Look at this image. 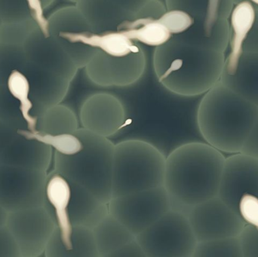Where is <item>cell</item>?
Instances as JSON below:
<instances>
[{
  "instance_id": "cell-21",
  "label": "cell",
  "mask_w": 258,
  "mask_h": 257,
  "mask_svg": "<svg viewBox=\"0 0 258 257\" xmlns=\"http://www.w3.org/2000/svg\"><path fill=\"white\" fill-rule=\"evenodd\" d=\"M255 16V10L251 3L248 1L239 3L232 12L231 26L233 35L231 51L227 60V72L229 76H234L237 73L244 42L254 26Z\"/></svg>"
},
{
  "instance_id": "cell-34",
  "label": "cell",
  "mask_w": 258,
  "mask_h": 257,
  "mask_svg": "<svg viewBox=\"0 0 258 257\" xmlns=\"http://www.w3.org/2000/svg\"><path fill=\"white\" fill-rule=\"evenodd\" d=\"M238 211L245 223L258 232V197L250 193L243 195L239 200Z\"/></svg>"
},
{
  "instance_id": "cell-15",
  "label": "cell",
  "mask_w": 258,
  "mask_h": 257,
  "mask_svg": "<svg viewBox=\"0 0 258 257\" xmlns=\"http://www.w3.org/2000/svg\"><path fill=\"white\" fill-rule=\"evenodd\" d=\"M250 193L258 197V159L242 152L226 158L218 197L236 212L239 200Z\"/></svg>"
},
{
  "instance_id": "cell-12",
  "label": "cell",
  "mask_w": 258,
  "mask_h": 257,
  "mask_svg": "<svg viewBox=\"0 0 258 257\" xmlns=\"http://www.w3.org/2000/svg\"><path fill=\"white\" fill-rule=\"evenodd\" d=\"M186 216L197 241L239 236L246 225L218 196L194 205Z\"/></svg>"
},
{
  "instance_id": "cell-41",
  "label": "cell",
  "mask_w": 258,
  "mask_h": 257,
  "mask_svg": "<svg viewBox=\"0 0 258 257\" xmlns=\"http://www.w3.org/2000/svg\"><path fill=\"white\" fill-rule=\"evenodd\" d=\"M8 212L0 205V226L6 225L7 220Z\"/></svg>"
},
{
  "instance_id": "cell-13",
  "label": "cell",
  "mask_w": 258,
  "mask_h": 257,
  "mask_svg": "<svg viewBox=\"0 0 258 257\" xmlns=\"http://www.w3.org/2000/svg\"><path fill=\"white\" fill-rule=\"evenodd\" d=\"M146 56L142 48L125 56H111L98 50L85 68L89 79L103 87H126L142 77Z\"/></svg>"
},
{
  "instance_id": "cell-43",
  "label": "cell",
  "mask_w": 258,
  "mask_h": 257,
  "mask_svg": "<svg viewBox=\"0 0 258 257\" xmlns=\"http://www.w3.org/2000/svg\"><path fill=\"white\" fill-rule=\"evenodd\" d=\"M69 1L73 2V3H77L79 1H80V0H69Z\"/></svg>"
},
{
  "instance_id": "cell-22",
  "label": "cell",
  "mask_w": 258,
  "mask_h": 257,
  "mask_svg": "<svg viewBox=\"0 0 258 257\" xmlns=\"http://www.w3.org/2000/svg\"><path fill=\"white\" fill-rule=\"evenodd\" d=\"M99 257H110L136 238L120 221L108 214L92 229Z\"/></svg>"
},
{
  "instance_id": "cell-8",
  "label": "cell",
  "mask_w": 258,
  "mask_h": 257,
  "mask_svg": "<svg viewBox=\"0 0 258 257\" xmlns=\"http://www.w3.org/2000/svg\"><path fill=\"white\" fill-rule=\"evenodd\" d=\"M48 33L83 68L98 51V33L92 30L77 6L61 8L48 18Z\"/></svg>"
},
{
  "instance_id": "cell-40",
  "label": "cell",
  "mask_w": 258,
  "mask_h": 257,
  "mask_svg": "<svg viewBox=\"0 0 258 257\" xmlns=\"http://www.w3.org/2000/svg\"><path fill=\"white\" fill-rule=\"evenodd\" d=\"M122 9L135 14L149 0H110Z\"/></svg>"
},
{
  "instance_id": "cell-5",
  "label": "cell",
  "mask_w": 258,
  "mask_h": 257,
  "mask_svg": "<svg viewBox=\"0 0 258 257\" xmlns=\"http://www.w3.org/2000/svg\"><path fill=\"white\" fill-rule=\"evenodd\" d=\"M166 157L145 140L130 139L115 144L112 198L164 185Z\"/></svg>"
},
{
  "instance_id": "cell-20",
  "label": "cell",
  "mask_w": 258,
  "mask_h": 257,
  "mask_svg": "<svg viewBox=\"0 0 258 257\" xmlns=\"http://www.w3.org/2000/svg\"><path fill=\"white\" fill-rule=\"evenodd\" d=\"M76 6L92 30L98 34L119 31L124 24L135 17V14L110 0H80Z\"/></svg>"
},
{
  "instance_id": "cell-30",
  "label": "cell",
  "mask_w": 258,
  "mask_h": 257,
  "mask_svg": "<svg viewBox=\"0 0 258 257\" xmlns=\"http://www.w3.org/2000/svg\"><path fill=\"white\" fill-rule=\"evenodd\" d=\"M0 121L18 129H28L19 102L12 96L6 84H0Z\"/></svg>"
},
{
  "instance_id": "cell-27",
  "label": "cell",
  "mask_w": 258,
  "mask_h": 257,
  "mask_svg": "<svg viewBox=\"0 0 258 257\" xmlns=\"http://www.w3.org/2000/svg\"><path fill=\"white\" fill-rule=\"evenodd\" d=\"M192 257H243L239 236L198 241Z\"/></svg>"
},
{
  "instance_id": "cell-18",
  "label": "cell",
  "mask_w": 258,
  "mask_h": 257,
  "mask_svg": "<svg viewBox=\"0 0 258 257\" xmlns=\"http://www.w3.org/2000/svg\"><path fill=\"white\" fill-rule=\"evenodd\" d=\"M46 257H99L93 230L81 225L56 226L46 248Z\"/></svg>"
},
{
  "instance_id": "cell-39",
  "label": "cell",
  "mask_w": 258,
  "mask_h": 257,
  "mask_svg": "<svg viewBox=\"0 0 258 257\" xmlns=\"http://www.w3.org/2000/svg\"><path fill=\"white\" fill-rule=\"evenodd\" d=\"M110 257H146L136 238L115 251Z\"/></svg>"
},
{
  "instance_id": "cell-28",
  "label": "cell",
  "mask_w": 258,
  "mask_h": 257,
  "mask_svg": "<svg viewBox=\"0 0 258 257\" xmlns=\"http://www.w3.org/2000/svg\"><path fill=\"white\" fill-rule=\"evenodd\" d=\"M97 47L100 51L111 56H125L141 48L138 42L120 31L98 33Z\"/></svg>"
},
{
  "instance_id": "cell-24",
  "label": "cell",
  "mask_w": 258,
  "mask_h": 257,
  "mask_svg": "<svg viewBox=\"0 0 258 257\" xmlns=\"http://www.w3.org/2000/svg\"><path fill=\"white\" fill-rule=\"evenodd\" d=\"M12 96L19 102L21 113L27 123L29 131H36L37 120L47 108L36 104L31 99L30 83L27 76L18 69L11 72L6 82Z\"/></svg>"
},
{
  "instance_id": "cell-6",
  "label": "cell",
  "mask_w": 258,
  "mask_h": 257,
  "mask_svg": "<svg viewBox=\"0 0 258 257\" xmlns=\"http://www.w3.org/2000/svg\"><path fill=\"white\" fill-rule=\"evenodd\" d=\"M45 197V206L59 229H65L71 225L93 229L109 214L108 204L83 186L55 172L48 175Z\"/></svg>"
},
{
  "instance_id": "cell-11",
  "label": "cell",
  "mask_w": 258,
  "mask_h": 257,
  "mask_svg": "<svg viewBox=\"0 0 258 257\" xmlns=\"http://www.w3.org/2000/svg\"><path fill=\"white\" fill-rule=\"evenodd\" d=\"M6 226L15 238L21 257H39L57 224L45 206L8 213Z\"/></svg>"
},
{
  "instance_id": "cell-9",
  "label": "cell",
  "mask_w": 258,
  "mask_h": 257,
  "mask_svg": "<svg viewBox=\"0 0 258 257\" xmlns=\"http://www.w3.org/2000/svg\"><path fill=\"white\" fill-rule=\"evenodd\" d=\"M46 170L0 164V205L9 212L45 206Z\"/></svg>"
},
{
  "instance_id": "cell-36",
  "label": "cell",
  "mask_w": 258,
  "mask_h": 257,
  "mask_svg": "<svg viewBox=\"0 0 258 257\" xmlns=\"http://www.w3.org/2000/svg\"><path fill=\"white\" fill-rule=\"evenodd\" d=\"M0 257H21L18 244L6 225L0 226Z\"/></svg>"
},
{
  "instance_id": "cell-33",
  "label": "cell",
  "mask_w": 258,
  "mask_h": 257,
  "mask_svg": "<svg viewBox=\"0 0 258 257\" xmlns=\"http://www.w3.org/2000/svg\"><path fill=\"white\" fill-rule=\"evenodd\" d=\"M0 15L3 24L24 22L33 19L24 0H0Z\"/></svg>"
},
{
  "instance_id": "cell-14",
  "label": "cell",
  "mask_w": 258,
  "mask_h": 257,
  "mask_svg": "<svg viewBox=\"0 0 258 257\" xmlns=\"http://www.w3.org/2000/svg\"><path fill=\"white\" fill-rule=\"evenodd\" d=\"M20 129L0 121V164L48 170L53 149L24 137Z\"/></svg>"
},
{
  "instance_id": "cell-7",
  "label": "cell",
  "mask_w": 258,
  "mask_h": 257,
  "mask_svg": "<svg viewBox=\"0 0 258 257\" xmlns=\"http://www.w3.org/2000/svg\"><path fill=\"white\" fill-rule=\"evenodd\" d=\"M136 239L146 257H192L198 242L186 214L173 208Z\"/></svg>"
},
{
  "instance_id": "cell-17",
  "label": "cell",
  "mask_w": 258,
  "mask_h": 257,
  "mask_svg": "<svg viewBox=\"0 0 258 257\" xmlns=\"http://www.w3.org/2000/svg\"><path fill=\"white\" fill-rule=\"evenodd\" d=\"M28 61L57 74L70 81L77 75L78 66L58 42L39 27L30 32L22 45Z\"/></svg>"
},
{
  "instance_id": "cell-44",
  "label": "cell",
  "mask_w": 258,
  "mask_h": 257,
  "mask_svg": "<svg viewBox=\"0 0 258 257\" xmlns=\"http://www.w3.org/2000/svg\"><path fill=\"white\" fill-rule=\"evenodd\" d=\"M253 3H255V4L258 5V0H251Z\"/></svg>"
},
{
  "instance_id": "cell-31",
  "label": "cell",
  "mask_w": 258,
  "mask_h": 257,
  "mask_svg": "<svg viewBox=\"0 0 258 257\" xmlns=\"http://www.w3.org/2000/svg\"><path fill=\"white\" fill-rule=\"evenodd\" d=\"M160 21L171 33V38L183 34L195 22V20L189 13L178 9H167L161 17Z\"/></svg>"
},
{
  "instance_id": "cell-38",
  "label": "cell",
  "mask_w": 258,
  "mask_h": 257,
  "mask_svg": "<svg viewBox=\"0 0 258 257\" xmlns=\"http://www.w3.org/2000/svg\"><path fill=\"white\" fill-rule=\"evenodd\" d=\"M240 152L258 159V115L244 141Z\"/></svg>"
},
{
  "instance_id": "cell-1",
  "label": "cell",
  "mask_w": 258,
  "mask_h": 257,
  "mask_svg": "<svg viewBox=\"0 0 258 257\" xmlns=\"http://www.w3.org/2000/svg\"><path fill=\"white\" fill-rule=\"evenodd\" d=\"M225 160L206 142H187L171 151L163 185L171 208L186 214L194 205L218 196Z\"/></svg>"
},
{
  "instance_id": "cell-4",
  "label": "cell",
  "mask_w": 258,
  "mask_h": 257,
  "mask_svg": "<svg viewBox=\"0 0 258 257\" xmlns=\"http://www.w3.org/2000/svg\"><path fill=\"white\" fill-rule=\"evenodd\" d=\"M114 147L107 137L80 128L66 152L54 151V172L108 204L112 199Z\"/></svg>"
},
{
  "instance_id": "cell-37",
  "label": "cell",
  "mask_w": 258,
  "mask_h": 257,
  "mask_svg": "<svg viewBox=\"0 0 258 257\" xmlns=\"http://www.w3.org/2000/svg\"><path fill=\"white\" fill-rule=\"evenodd\" d=\"M28 6L30 15L33 21L42 32L48 34V18L45 16V9L42 6V0H24Z\"/></svg>"
},
{
  "instance_id": "cell-29",
  "label": "cell",
  "mask_w": 258,
  "mask_h": 257,
  "mask_svg": "<svg viewBox=\"0 0 258 257\" xmlns=\"http://www.w3.org/2000/svg\"><path fill=\"white\" fill-rule=\"evenodd\" d=\"M25 61L22 45L0 42V84H6L11 72L19 70Z\"/></svg>"
},
{
  "instance_id": "cell-3",
  "label": "cell",
  "mask_w": 258,
  "mask_h": 257,
  "mask_svg": "<svg viewBox=\"0 0 258 257\" xmlns=\"http://www.w3.org/2000/svg\"><path fill=\"white\" fill-rule=\"evenodd\" d=\"M153 63L159 83L180 96L204 95L219 76L218 57L213 49L174 39L156 47Z\"/></svg>"
},
{
  "instance_id": "cell-19",
  "label": "cell",
  "mask_w": 258,
  "mask_h": 257,
  "mask_svg": "<svg viewBox=\"0 0 258 257\" xmlns=\"http://www.w3.org/2000/svg\"><path fill=\"white\" fill-rule=\"evenodd\" d=\"M20 71L28 79L31 99L36 104L48 108L60 104L68 95L71 81L28 61L27 58Z\"/></svg>"
},
{
  "instance_id": "cell-16",
  "label": "cell",
  "mask_w": 258,
  "mask_h": 257,
  "mask_svg": "<svg viewBox=\"0 0 258 257\" xmlns=\"http://www.w3.org/2000/svg\"><path fill=\"white\" fill-rule=\"evenodd\" d=\"M82 128L97 135H116L126 123V113L122 101L108 93H97L89 97L80 112Z\"/></svg>"
},
{
  "instance_id": "cell-45",
  "label": "cell",
  "mask_w": 258,
  "mask_h": 257,
  "mask_svg": "<svg viewBox=\"0 0 258 257\" xmlns=\"http://www.w3.org/2000/svg\"><path fill=\"white\" fill-rule=\"evenodd\" d=\"M2 24H3V21H2L1 15H0V27H1Z\"/></svg>"
},
{
  "instance_id": "cell-25",
  "label": "cell",
  "mask_w": 258,
  "mask_h": 257,
  "mask_svg": "<svg viewBox=\"0 0 258 257\" xmlns=\"http://www.w3.org/2000/svg\"><path fill=\"white\" fill-rule=\"evenodd\" d=\"M79 128L75 113L61 103L47 108L36 125V131L51 135L74 134Z\"/></svg>"
},
{
  "instance_id": "cell-35",
  "label": "cell",
  "mask_w": 258,
  "mask_h": 257,
  "mask_svg": "<svg viewBox=\"0 0 258 257\" xmlns=\"http://www.w3.org/2000/svg\"><path fill=\"white\" fill-rule=\"evenodd\" d=\"M242 256L258 257V232L249 225H245L239 235Z\"/></svg>"
},
{
  "instance_id": "cell-10",
  "label": "cell",
  "mask_w": 258,
  "mask_h": 257,
  "mask_svg": "<svg viewBox=\"0 0 258 257\" xmlns=\"http://www.w3.org/2000/svg\"><path fill=\"white\" fill-rule=\"evenodd\" d=\"M171 208L165 187L116 196L108 203L109 214L135 235H138Z\"/></svg>"
},
{
  "instance_id": "cell-26",
  "label": "cell",
  "mask_w": 258,
  "mask_h": 257,
  "mask_svg": "<svg viewBox=\"0 0 258 257\" xmlns=\"http://www.w3.org/2000/svg\"><path fill=\"white\" fill-rule=\"evenodd\" d=\"M221 0H208L206 15L203 22L196 23L182 36V40L192 45L210 48L219 15Z\"/></svg>"
},
{
  "instance_id": "cell-42",
  "label": "cell",
  "mask_w": 258,
  "mask_h": 257,
  "mask_svg": "<svg viewBox=\"0 0 258 257\" xmlns=\"http://www.w3.org/2000/svg\"><path fill=\"white\" fill-rule=\"evenodd\" d=\"M54 0H42V6H43L44 9H48L53 3H54Z\"/></svg>"
},
{
  "instance_id": "cell-32",
  "label": "cell",
  "mask_w": 258,
  "mask_h": 257,
  "mask_svg": "<svg viewBox=\"0 0 258 257\" xmlns=\"http://www.w3.org/2000/svg\"><path fill=\"white\" fill-rule=\"evenodd\" d=\"M37 27L33 19L24 22L3 24L0 27V42L23 45L30 32Z\"/></svg>"
},
{
  "instance_id": "cell-2",
  "label": "cell",
  "mask_w": 258,
  "mask_h": 257,
  "mask_svg": "<svg viewBox=\"0 0 258 257\" xmlns=\"http://www.w3.org/2000/svg\"><path fill=\"white\" fill-rule=\"evenodd\" d=\"M257 115L254 104L217 82L199 103L197 126L206 143L223 153H238Z\"/></svg>"
},
{
  "instance_id": "cell-23",
  "label": "cell",
  "mask_w": 258,
  "mask_h": 257,
  "mask_svg": "<svg viewBox=\"0 0 258 257\" xmlns=\"http://www.w3.org/2000/svg\"><path fill=\"white\" fill-rule=\"evenodd\" d=\"M119 31L125 33L135 42L156 48L171 39V33L161 22L160 18L135 15L133 19L124 24Z\"/></svg>"
}]
</instances>
